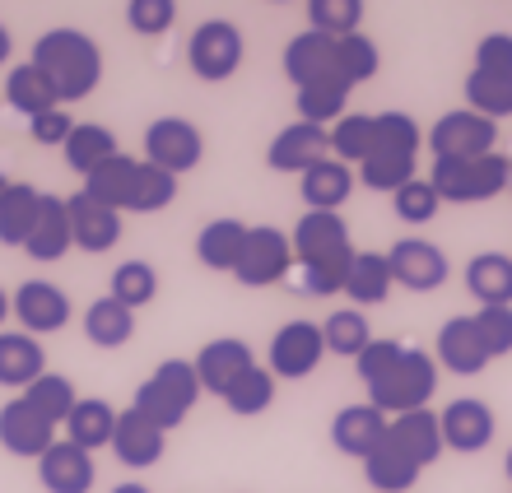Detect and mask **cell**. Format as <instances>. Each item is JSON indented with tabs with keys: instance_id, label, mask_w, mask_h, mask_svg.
<instances>
[{
	"instance_id": "45",
	"label": "cell",
	"mask_w": 512,
	"mask_h": 493,
	"mask_svg": "<svg viewBox=\"0 0 512 493\" xmlns=\"http://www.w3.org/2000/svg\"><path fill=\"white\" fill-rule=\"evenodd\" d=\"M224 405H229L238 419H256V414H266L270 405H275V373L256 363L252 373H247L243 382H238V387L224 396Z\"/></svg>"
},
{
	"instance_id": "49",
	"label": "cell",
	"mask_w": 512,
	"mask_h": 493,
	"mask_svg": "<svg viewBox=\"0 0 512 493\" xmlns=\"http://www.w3.org/2000/svg\"><path fill=\"white\" fill-rule=\"evenodd\" d=\"M173 19H177V0H131V5H126V24H131L140 38L168 33Z\"/></svg>"
},
{
	"instance_id": "4",
	"label": "cell",
	"mask_w": 512,
	"mask_h": 493,
	"mask_svg": "<svg viewBox=\"0 0 512 493\" xmlns=\"http://www.w3.org/2000/svg\"><path fill=\"white\" fill-rule=\"evenodd\" d=\"M419 145H424V135H419L410 112H378V117H373V149H368V159L359 163L364 187L396 196V191L415 177Z\"/></svg>"
},
{
	"instance_id": "51",
	"label": "cell",
	"mask_w": 512,
	"mask_h": 493,
	"mask_svg": "<svg viewBox=\"0 0 512 493\" xmlns=\"http://www.w3.org/2000/svg\"><path fill=\"white\" fill-rule=\"evenodd\" d=\"M475 70L512 75V33H485V38L475 42Z\"/></svg>"
},
{
	"instance_id": "46",
	"label": "cell",
	"mask_w": 512,
	"mask_h": 493,
	"mask_svg": "<svg viewBox=\"0 0 512 493\" xmlns=\"http://www.w3.org/2000/svg\"><path fill=\"white\" fill-rule=\"evenodd\" d=\"M177 200V177L154 168V163H140L135 173V191H131V210L135 214H159Z\"/></svg>"
},
{
	"instance_id": "17",
	"label": "cell",
	"mask_w": 512,
	"mask_h": 493,
	"mask_svg": "<svg viewBox=\"0 0 512 493\" xmlns=\"http://www.w3.org/2000/svg\"><path fill=\"white\" fill-rule=\"evenodd\" d=\"M284 75L294 80V89H308V84H322V80H340V38H326V33H298L289 38L284 47Z\"/></svg>"
},
{
	"instance_id": "58",
	"label": "cell",
	"mask_w": 512,
	"mask_h": 493,
	"mask_svg": "<svg viewBox=\"0 0 512 493\" xmlns=\"http://www.w3.org/2000/svg\"><path fill=\"white\" fill-rule=\"evenodd\" d=\"M508 191H512V159H508Z\"/></svg>"
},
{
	"instance_id": "33",
	"label": "cell",
	"mask_w": 512,
	"mask_h": 493,
	"mask_svg": "<svg viewBox=\"0 0 512 493\" xmlns=\"http://www.w3.org/2000/svg\"><path fill=\"white\" fill-rule=\"evenodd\" d=\"M5 103L19 112V117H42V112H52V107H61V98H56L52 80L42 75L33 61H24V66H14L10 75H5Z\"/></svg>"
},
{
	"instance_id": "42",
	"label": "cell",
	"mask_w": 512,
	"mask_h": 493,
	"mask_svg": "<svg viewBox=\"0 0 512 493\" xmlns=\"http://www.w3.org/2000/svg\"><path fill=\"white\" fill-rule=\"evenodd\" d=\"M154 294H159V270L149 266V261H122V266L112 270L108 298H117L122 307L140 312L145 303H154Z\"/></svg>"
},
{
	"instance_id": "26",
	"label": "cell",
	"mask_w": 512,
	"mask_h": 493,
	"mask_svg": "<svg viewBox=\"0 0 512 493\" xmlns=\"http://www.w3.org/2000/svg\"><path fill=\"white\" fill-rule=\"evenodd\" d=\"M350 191H354V173L340 159L312 163L308 173L298 177V196H303V205H308V210L340 214V205L350 200Z\"/></svg>"
},
{
	"instance_id": "32",
	"label": "cell",
	"mask_w": 512,
	"mask_h": 493,
	"mask_svg": "<svg viewBox=\"0 0 512 493\" xmlns=\"http://www.w3.org/2000/svg\"><path fill=\"white\" fill-rule=\"evenodd\" d=\"M396 280H391V266H387V252H354V266L345 275V298L354 307H378L391 298Z\"/></svg>"
},
{
	"instance_id": "3",
	"label": "cell",
	"mask_w": 512,
	"mask_h": 493,
	"mask_svg": "<svg viewBox=\"0 0 512 493\" xmlns=\"http://www.w3.org/2000/svg\"><path fill=\"white\" fill-rule=\"evenodd\" d=\"M33 66L52 80L61 107L89 98L98 89V80H103V52H98V42L89 38V33H80V28H47V33L33 42Z\"/></svg>"
},
{
	"instance_id": "25",
	"label": "cell",
	"mask_w": 512,
	"mask_h": 493,
	"mask_svg": "<svg viewBox=\"0 0 512 493\" xmlns=\"http://www.w3.org/2000/svg\"><path fill=\"white\" fill-rule=\"evenodd\" d=\"M70 247H75V242H70V210H66V196H47V191H42L38 224H33V233H28L24 252L33 256V261H42V266H52V261H61Z\"/></svg>"
},
{
	"instance_id": "14",
	"label": "cell",
	"mask_w": 512,
	"mask_h": 493,
	"mask_svg": "<svg viewBox=\"0 0 512 493\" xmlns=\"http://www.w3.org/2000/svg\"><path fill=\"white\" fill-rule=\"evenodd\" d=\"M252 368H256V354L247 340H238V335H219V340H210V345L196 354L201 391H210V396H219V400L229 396Z\"/></svg>"
},
{
	"instance_id": "29",
	"label": "cell",
	"mask_w": 512,
	"mask_h": 493,
	"mask_svg": "<svg viewBox=\"0 0 512 493\" xmlns=\"http://www.w3.org/2000/svg\"><path fill=\"white\" fill-rule=\"evenodd\" d=\"M466 289L480 307H512V256L480 252L466 261Z\"/></svg>"
},
{
	"instance_id": "16",
	"label": "cell",
	"mask_w": 512,
	"mask_h": 493,
	"mask_svg": "<svg viewBox=\"0 0 512 493\" xmlns=\"http://www.w3.org/2000/svg\"><path fill=\"white\" fill-rule=\"evenodd\" d=\"M10 312L19 317L24 335L38 340V335H52L70 321V298H66V289L52 280H28L10 294Z\"/></svg>"
},
{
	"instance_id": "55",
	"label": "cell",
	"mask_w": 512,
	"mask_h": 493,
	"mask_svg": "<svg viewBox=\"0 0 512 493\" xmlns=\"http://www.w3.org/2000/svg\"><path fill=\"white\" fill-rule=\"evenodd\" d=\"M112 493H149V489H145V484H117Z\"/></svg>"
},
{
	"instance_id": "53",
	"label": "cell",
	"mask_w": 512,
	"mask_h": 493,
	"mask_svg": "<svg viewBox=\"0 0 512 493\" xmlns=\"http://www.w3.org/2000/svg\"><path fill=\"white\" fill-rule=\"evenodd\" d=\"M10 52H14V38H10V28L0 24V66L10 61Z\"/></svg>"
},
{
	"instance_id": "1",
	"label": "cell",
	"mask_w": 512,
	"mask_h": 493,
	"mask_svg": "<svg viewBox=\"0 0 512 493\" xmlns=\"http://www.w3.org/2000/svg\"><path fill=\"white\" fill-rule=\"evenodd\" d=\"M354 373L368 387V405H378L387 419L410 410H429L438 391V363L424 349H410L401 340H378L354 359Z\"/></svg>"
},
{
	"instance_id": "10",
	"label": "cell",
	"mask_w": 512,
	"mask_h": 493,
	"mask_svg": "<svg viewBox=\"0 0 512 493\" xmlns=\"http://www.w3.org/2000/svg\"><path fill=\"white\" fill-rule=\"evenodd\" d=\"M326 359V340H322V321H308V317H294L284 321L280 331L270 335V373L275 382H303L322 368Z\"/></svg>"
},
{
	"instance_id": "54",
	"label": "cell",
	"mask_w": 512,
	"mask_h": 493,
	"mask_svg": "<svg viewBox=\"0 0 512 493\" xmlns=\"http://www.w3.org/2000/svg\"><path fill=\"white\" fill-rule=\"evenodd\" d=\"M5 317H14V312H10V294L0 289V321H5Z\"/></svg>"
},
{
	"instance_id": "23",
	"label": "cell",
	"mask_w": 512,
	"mask_h": 493,
	"mask_svg": "<svg viewBox=\"0 0 512 493\" xmlns=\"http://www.w3.org/2000/svg\"><path fill=\"white\" fill-rule=\"evenodd\" d=\"M433 363H443L447 373L457 377H475L489 368V349L475 331V317H452L443 321L438 331V345H433Z\"/></svg>"
},
{
	"instance_id": "27",
	"label": "cell",
	"mask_w": 512,
	"mask_h": 493,
	"mask_svg": "<svg viewBox=\"0 0 512 493\" xmlns=\"http://www.w3.org/2000/svg\"><path fill=\"white\" fill-rule=\"evenodd\" d=\"M243 242H247V224L243 219H210L196 238V261L215 275H233L238 270V256H243Z\"/></svg>"
},
{
	"instance_id": "43",
	"label": "cell",
	"mask_w": 512,
	"mask_h": 493,
	"mask_svg": "<svg viewBox=\"0 0 512 493\" xmlns=\"http://www.w3.org/2000/svg\"><path fill=\"white\" fill-rule=\"evenodd\" d=\"M326 135H331V159H340L345 168L364 163L368 149H373V117L368 112H345Z\"/></svg>"
},
{
	"instance_id": "56",
	"label": "cell",
	"mask_w": 512,
	"mask_h": 493,
	"mask_svg": "<svg viewBox=\"0 0 512 493\" xmlns=\"http://www.w3.org/2000/svg\"><path fill=\"white\" fill-rule=\"evenodd\" d=\"M5 191H10V177L0 173V200H5Z\"/></svg>"
},
{
	"instance_id": "7",
	"label": "cell",
	"mask_w": 512,
	"mask_h": 493,
	"mask_svg": "<svg viewBox=\"0 0 512 493\" xmlns=\"http://www.w3.org/2000/svg\"><path fill=\"white\" fill-rule=\"evenodd\" d=\"M243 52H247L243 28L233 24V19H205L187 38V66H191V75L205 84L233 80L238 66H243Z\"/></svg>"
},
{
	"instance_id": "8",
	"label": "cell",
	"mask_w": 512,
	"mask_h": 493,
	"mask_svg": "<svg viewBox=\"0 0 512 493\" xmlns=\"http://www.w3.org/2000/svg\"><path fill=\"white\" fill-rule=\"evenodd\" d=\"M499 145V121L480 117L471 107H457V112H443L429 131V149L433 163H461V159H485Z\"/></svg>"
},
{
	"instance_id": "19",
	"label": "cell",
	"mask_w": 512,
	"mask_h": 493,
	"mask_svg": "<svg viewBox=\"0 0 512 493\" xmlns=\"http://www.w3.org/2000/svg\"><path fill=\"white\" fill-rule=\"evenodd\" d=\"M387 424L391 419L378 405L359 400V405H345V410L331 419V442H336V452L354 456V461H368V456L382 447V438H387Z\"/></svg>"
},
{
	"instance_id": "18",
	"label": "cell",
	"mask_w": 512,
	"mask_h": 493,
	"mask_svg": "<svg viewBox=\"0 0 512 493\" xmlns=\"http://www.w3.org/2000/svg\"><path fill=\"white\" fill-rule=\"evenodd\" d=\"M331 159V135H326V126H312V121H289V126H280V135L270 140L266 149V163L275 168V173H308L312 163Z\"/></svg>"
},
{
	"instance_id": "15",
	"label": "cell",
	"mask_w": 512,
	"mask_h": 493,
	"mask_svg": "<svg viewBox=\"0 0 512 493\" xmlns=\"http://www.w3.org/2000/svg\"><path fill=\"white\" fill-rule=\"evenodd\" d=\"M0 447L24 461H42L56 447V424H47L24 396H14L0 405Z\"/></svg>"
},
{
	"instance_id": "28",
	"label": "cell",
	"mask_w": 512,
	"mask_h": 493,
	"mask_svg": "<svg viewBox=\"0 0 512 493\" xmlns=\"http://www.w3.org/2000/svg\"><path fill=\"white\" fill-rule=\"evenodd\" d=\"M47 373V349L24 331H0V387H33Z\"/></svg>"
},
{
	"instance_id": "41",
	"label": "cell",
	"mask_w": 512,
	"mask_h": 493,
	"mask_svg": "<svg viewBox=\"0 0 512 493\" xmlns=\"http://www.w3.org/2000/svg\"><path fill=\"white\" fill-rule=\"evenodd\" d=\"M466 107L480 112V117H489V121L512 117V75L471 70V75H466Z\"/></svg>"
},
{
	"instance_id": "13",
	"label": "cell",
	"mask_w": 512,
	"mask_h": 493,
	"mask_svg": "<svg viewBox=\"0 0 512 493\" xmlns=\"http://www.w3.org/2000/svg\"><path fill=\"white\" fill-rule=\"evenodd\" d=\"M438 428H443V447H452V452H461V456L485 452L489 442H494V433H499L494 410H489L480 396L447 400L443 414H438Z\"/></svg>"
},
{
	"instance_id": "36",
	"label": "cell",
	"mask_w": 512,
	"mask_h": 493,
	"mask_svg": "<svg viewBox=\"0 0 512 493\" xmlns=\"http://www.w3.org/2000/svg\"><path fill=\"white\" fill-rule=\"evenodd\" d=\"M61 149H66V163L80 177H89L98 163H108L112 154H122V149H117V135H112L108 126H98V121H75V131H70V140Z\"/></svg>"
},
{
	"instance_id": "22",
	"label": "cell",
	"mask_w": 512,
	"mask_h": 493,
	"mask_svg": "<svg viewBox=\"0 0 512 493\" xmlns=\"http://www.w3.org/2000/svg\"><path fill=\"white\" fill-rule=\"evenodd\" d=\"M38 480L47 493H89L98 484L94 452H84L75 442L56 438V447L38 461Z\"/></svg>"
},
{
	"instance_id": "37",
	"label": "cell",
	"mask_w": 512,
	"mask_h": 493,
	"mask_svg": "<svg viewBox=\"0 0 512 493\" xmlns=\"http://www.w3.org/2000/svg\"><path fill=\"white\" fill-rule=\"evenodd\" d=\"M322 340H326V354L359 359V354L373 345V331H368V317L359 307H336V312L322 321Z\"/></svg>"
},
{
	"instance_id": "47",
	"label": "cell",
	"mask_w": 512,
	"mask_h": 493,
	"mask_svg": "<svg viewBox=\"0 0 512 493\" xmlns=\"http://www.w3.org/2000/svg\"><path fill=\"white\" fill-rule=\"evenodd\" d=\"M391 210H396V219H401V224H429L433 214L443 210V196L433 191L429 177H410V182L391 196Z\"/></svg>"
},
{
	"instance_id": "31",
	"label": "cell",
	"mask_w": 512,
	"mask_h": 493,
	"mask_svg": "<svg viewBox=\"0 0 512 493\" xmlns=\"http://www.w3.org/2000/svg\"><path fill=\"white\" fill-rule=\"evenodd\" d=\"M117 414L108 400L98 396H80L75 400V410L66 419V442L84 447V452H98V447H112V433H117Z\"/></svg>"
},
{
	"instance_id": "5",
	"label": "cell",
	"mask_w": 512,
	"mask_h": 493,
	"mask_svg": "<svg viewBox=\"0 0 512 493\" xmlns=\"http://www.w3.org/2000/svg\"><path fill=\"white\" fill-rule=\"evenodd\" d=\"M201 377H196V363L187 359H163L154 373L135 387V400L131 410L140 414V419H149L154 428H163V433H173L182 419H187L191 410H196V400H201Z\"/></svg>"
},
{
	"instance_id": "52",
	"label": "cell",
	"mask_w": 512,
	"mask_h": 493,
	"mask_svg": "<svg viewBox=\"0 0 512 493\" xmlns=\"http://www.w3.org/2000/svg\"><path fill=\"white\" fill-rule=\"evenodd\" d=\"M70 131H75V121H70L66 107H52V112H42V117L28 121V135H33L38 145H66Z\"/></svg>"
},
{
	"instance_id": "57",
	"label": "cell",
	"mask_w": 512,
	"mask_h": 493,
	"mask_svg": "<svg viewBox=\"0 0 512 493\" xmlns=\"http://www.w3.org/2000/svg\"><path fill=\"white\" fill-rule=\"evenodd\" d=\"M503 470H508V480H512V447H508V456H503Z\"/></svg>"
},
{
	"instance_id": "50",
	"label": "cell",
	"mask_w": 512,
	"mask_h": 493,
	"mask_svg": "<svg viewBox=\"0 0 512 493\" xmlns=\"http://www.w3.org/2000/svg\"><path fill=\"white\" fill-rule=\"evenodd\" d=\"M475 331L485 340L489 359L512 354V307H480V312H475Z\"/></svg>"
},
{
	"instance_id": "39",
	"label": "cell",
	"mask_w": 512,
	"mask_h": 493,
	"mask_svg": "<svg viewBox=\"0 0 512 493\" xmlns=\"http://www.w3.org/2000/svg\"><path fill=\"white\" fill-rule=\"evenodd\" d=\"M350 84L340 80H322V84H308V89H298V121H312V126H336L345 117V107H350Z\"/></svg>"
},
{
	"instance_id": "6",
	"label": "cell",
	"mask_w": 512,
	"mask_h": 493,
	"mask_svg": "<svg viewBox=\"0 0 512 493\" xmlns=\"http://www.w3.org/2000/svg\"><path fill=\"white\" fill-rule=\"evenodd\" d=\"M433 191L452 205H480L508 191V154H485V159H461V163H433L429 173Z\"/></svg>"
},
{
	"instance_id": "11",
	"label": "cell",
	"mask_w": 512,
	"mask_h": 493,
	"mask_svg": "<svg viewBox=\"0 0 512 493\" xmlns=\"http://www.w3.org/2000/svg\"><path fill=\"white\" fill-rule=\"evenodd\" d=\"M205 159V135L196 131V121L187 117H159L149 121L145 131V163L163 168V173H191V168H201Z\"/></svg>"
},
{
	"instance_id": "30",
	"label": "cell",
	"mask_w": 512,
	"mask_h": 493,
	"mask_svg": "<svg viewBox=\"0 0 512 493\" xmlns=\"http://www.w3.org/2000/svg\"><path fill=\"white\" fill-rule=\"evenodd\" d=\"M135 173H140V159L131 154H112L108 163H98L94 173L84 177V196L108 205V210H131V191H135Z\"/></svg>"
},
{
	"instance_id": "40",
	"label": "cell",
	"mask_w": 512,
	"mask_h": 493,
	"mask_svg": "<svg viewBox=\"0 0 512 493\" xmlns=\"http://www.w3.org/2000/svg\"><path fill=\"white\" fill-rule=\"evenodd\" d=\"M19 396L33 405V410L47 419V424H66L70 419V410H75V400H80V391H75V382L70 377H61V373H42L33 387H24Z\"/></svg>"
},
{
	"instance_id": "2",
	"label": "cell",
	"mask_w": 512,
	"mask_h": 493,
	"mask_svg": "<svg viewBox=\"0 0 512 493\" xmlns=\"http://www.w3.org/2000/svg\"><path fill=\"white\" fill-rule=\"evenodd\" d=\"M294 242V284L312 298L345 294V275L354 266V242L350 224L340 214L308 210L289 233Z\"/></svg>"
},
{
	"instance_id": "9",
	"label": "cell",
	"mask_w": 512,
	"mask_h": 493,
	"mask_svg": "<svg viewBox=\"0 0 512 493\" xmlns=\"http://www.w3.org/2000/svg\"><path fill=\"white\" fill-rule=\"evenodd\" d=\"M289 270H294V242H289V233L275 224L247 228V242H243V256H238L233 280L243 284V289H270V284H280Z\"/></svg>"
},
{
	"instance_id": "34",
	"label": "cell",
	"mask_w": 512,
	"mask_h": 493,
	"mask_svg": "<svg viewBox=\"0 0 512 493\" xmlns=\"http://www.w3.org/2000/svg\"><path fill=\"white\" fill-rule=\"evenodd\" d=\"M84 335H89V345L98 349H122L131 345L135 335V312L131 307H122L117 298H94L89 303V312H84Z\"/></svg>"
},
{
	"instance_id": "48",
	"label": "cell",
	"mask_w": 512,
	"mask_h": 493,
	"mask_svg": "<svg viewBox=\"0 0 512 493\" xmlns=\"http://www.w3.org/2000/svg\"><path fill=\"white\" fill-rule=\"evenodd\" d=\"M382 66V56H378V42L368 38V33H350V38H340V75H345V84H364L373 80Z\"/></svg>"
},
{
	"instance_id": "21",
	"label": "cell",
	"mask_w": 512,
	"mask_h": 493,
	"mask_svg": "<svg viewBox=\"0 0 512 493\" xmlns=\"http://www.w3.org/2000/svg\"><path fill=\"white\" fill-rule=\"evenodd\" d=\"M387 447L401 452L405 461H415L419 470H429L438 456H443V428H438V414L433 410H410L396 414L387 424Z\"/></svg>"
},
{
	"instance_id": "12",
	"label": "cell",
	"mask_w": 512,
	"mask_h": 493,
	"mask_svg": "<svg viewBox=\"0 0 512 493\" xmlns=\"http://www.w3.org/2000/svg\"><path fill=\"white\" fill-rule=\"evenodd\" d=\"M387 266H391V280L410 289V294H433L447 284V252L438 242L429 238H401L396 247L387 252Z\"/></svg>"
},
{
	"instance_id": "20",
	"label": "cell",
	"mask_w": 512,
	"mask_h": 493,
	"mask_svg": "<svg viewBox=\"0 0 512 493\" xmlns=\"http://www.w3.org/2000/svg\"><path fill=\"white\" fill-rule=\"evenodd\" d=\"M66 210H70V242L80 247V252H112L117 242H122V214L108 210V205H98L89 200L84 191L66 196Z\"/></svg>"
},
{
	"instance_id": "35",
	"label": "cell",
	"mask_w": 512,
	"mask_h": 493,
	"mask_svg": "<svg viewBox=\"0 0 512 493\" xmlns=\"http://www.w3.org/2000/svg\"><path fill=\"white\" fill-rule=\"evenodd\" d=\"M42 210V191L33 182H10L5 200H0V242L5 247H24Z\"/></svg>"
},
{
	"instance_id": "44",
	"label": "cell",
	"mask_w": 512,
	"mask_h": 493,
	"mask_svg": "<svg viewBox=\"0 0 512 493\" xmlns=\"http://www.w3.org/2000/svg\"><path fill=\"white\" fill-rule=\"evenodd\" d=\"M364 0H308V24L312 33H326V38H350L359 33V19H364Z\"/></svg>"
},
{
	"instance_id": "38",
	"label": "cell",
	"mask_w": 512,
	"mask_h": 493,
	"mask_svg": "<svg viewBox=\"0 0 512 493\" xmlns=\"http://www.w3.org/2000/svg\"><path fill=\"white\" fill-rule=\"evenodd\" d=\"M419 475H424V470H419L415 461H405L401 452H391L387 438H382V447L364 461V480L373 493H410L419 484Z\"/></svg>"
},
{
	"instance_id": "24",
	"label": "cell",
	"mask_w": 512,
	"mask_h": 493,
	"mask_svg": "<svg viewBox=\"0 0 512 493\" xmlns=\"http://www.w3.org/2000/svg\"><path fill=\"white\" fill-rule=\"evenodd\" d=\"M163 452H168V433H163V428H154L149 419H140L135 410H122V414H117L112 456H117L126 470H149V466H159Z\"/></svg>"
}]
</instances>
